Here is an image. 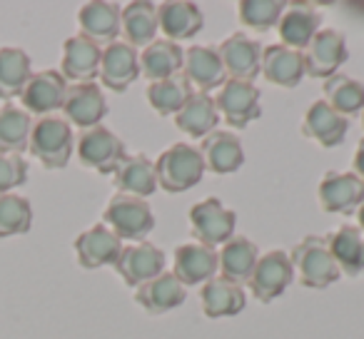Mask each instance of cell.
<instances>
[{
    "mask_svg": "<svg viewBox=\"0 0 364 339\" xmlns=\"http://www.w3.org/2000/svg\"><path fill=\"white\" fill-rule=\"evenodd\" d=\"M155 173L157 188H162L170 195H180L200 185L208 170H205V160L198 147L188 145V142H175L157 157Z\"/></svg>",
    "mask_w": 364,
    "mask_h": 339,
    "instance_id": "6da1fadb",
    "label": "cell"
},
{
    "mask_svg": "<svg viewBox=\"0 0 364 339\" xmlns=\"http://www.w3.org/2000/svg\"><path fill=\"white\" fill-rule=\"evenodd\" d=\"M289 259H292V267L299 274V284L304 289H327L329 284L342 277L332 252H329L327 237H319V235H307L304 240H299L289 249Z\"/></svg>",
    "mask_w": 364,
    "mask_h": 339,
    "instance_id": "7a4b0ae2",
    "label": "cell"
},
{
    "mask_svg": "<svg viewBox=\"0 0 364 339\" xmlns=\"http://www.w3.org/2000/svg\"><path fill=\"white\" fill-rule=\"evenodd\" d=\"M73 147H75L73 125L63 115H46L33 120L28 150L43 162V167L63 170L70 162Z\"/></svg>",
    "mask_w": 364,
    "mask_h": 339,
    "instance_id": "3957f363",
    "label": "cell"
},
{
    "mask_svg": "<svg viewBox=\"0 0 364 339\" xmlns=\"http://www.w3.org/2000/svg\"><path fill=\"white\" fill-rule=\"evenodd\" d=\"M105 227H110L112 232L120 240H130V242H145V237L152 232L155 227V215L152 208L147 205V200L140 198H130V195H120L115 193L107 203L105 212Z\"/></svg>",
    "mask_w": 364,
    "mask_h": 339,
    "instance_id": "277c9868",
    "label": "cell"
},
{
    "mask_svg": "<svg viewBox=\"0 0 364 339\" xmlns=\"http://www.w3.org/2000/svg\"><path fill=\"white\" fill-rule=\"evenodd\" d=\"M77 157L85 167L100 175H112L127 157L125 142L105 125L82 130L77 137Z\"/></svg>",
    "mask_w": 364,
    "mask_h": 339,
    "instance_id": "5b68a950",
    "label": "cell"
},
{
    "mask_svg": "<svg viewBox=\"0 0 364 339\" xmlns=\"http://www.w3.org/2000/svg\"><path fill=\"white\" fill-rule=\"evenodd\" d=\"M235 225H237L235 210L225 208L218 198H208L190 208V227L198 244L205 247H223L230 237H235Z\"/></svg>",
    "mask_w": 364,
    "mask_h": 339,
    "instance_id": "8992f818",
    "label": "cell"
},
{
    "mask_svg": "<svg viewBox=\"0 0 364 339\" xmlns=\"http://www.w3.org/2000/svg\"><path fill=\"white\" fill-rule=\"evenodd\" d=\"M294 279L292 259L284 249H272L267 254H259L252 274L247 279V287L255 299L259 302H274L287 292V287Z\"/></svg>",
    "mask_w": 364,
    "mask_h": 339,
    "instance_id": "52a82bcc",
    "label": "cell"
},
{
    "mask_svg": "<svg viewBox=\"0 0 364 339\" xmlns=\"http://www.w3.org/2000/svg\"><path fill=\"white\" fill-rule=\"evenodd\" d=\"M304 72L309 77H317V80H329L332 75H337L339 68L347 63L349 50L347 41L339 31L327 28V31H319L312 38L307 48H304Z\"/></svg>",
    "mask_w": 364,
    "mask_h": 339,
    "instance_id": "ba28073f",
    "label": "cell"
},
{
    "mask_svg": "<svg viewBox=\"0 0 364 339\" xmlns=\"http://www.w3.org/2000/svg\"><path fill=\"white\" fill-rule=\"evenodd\" d=\"M68 92V80L60 75V70H41L33 72L26 90L21 92V107L28 115H58L63 110Z\"/></svg>",
    "mask_w": 364,
    "mask_h": 339,
    "instance_id": "9c48e42d",
    "label": "cell"
},
{
    "mask_svg": "<svg viewBox=\"0 0 364 339\" xmlns=\"http://www.w3.org/2000/svg\"><path fill=\"white\" fill-rule=\"evenodd\" d=\"M218 112L228 120L230 127L235 130H245L250 122H255L262 110H259V90L255 82L242 80H228L220 87L218 97H215Z\"/></svg>",
    "mask_w": 364,
    "mask_h": 339,
    "instance_id": "30bf717a",
    "label": "cell"
},
{
    "mask_svg": "<svg viewBox=\"0 0 364 339\" xmlns=\"http://www.w3.org/2000/svg\"><path fill=\"white\" fill-rule=\"evenodd\" d=\"M105 115H107V100L97 82H75V85H68L65 102H63V117L73 127L90 130V127L100 125Z\"/></svg>",
    "mask_w": 364,
    "mask_h": 339,
    "instance_id": "8fae6325",
    "label": "cell"
},
{
    "mask_svg": "<svg viewBox=\"0 0 364 339\" xmlns=\"http://www.w3.org/2000/svg\"><path fill=\"white\" fill-rule=\"evenodd\" d=\"M317 198L324 212L352 215L364 205V180H359L354 173L329 170L319 183Z\"/></svg>",
    "mask_w": 364,
    "mask_h": 339,
    "instance_id": "7c38bea8",
    "label": "cell"
},
{
    "mask_svg": "<svg viewBox=\"0 0 364 339\" xmlns=\"http://www.w3.org/2000/svg\"><path fill=\"white\" fill-rule=\"evenodd\" d=\"M112 267H115V272L120 274V279L127 287L137 289L147 279L165 272V252L152 242L127 244V247H122L120 257H117V262Z\"/></svg>",
    "mask_w": 364,
    "mask_h": 339,
    "instance_id": "4fadbf2b",
    "label": "cell"
},
{
    "mask_svg": "<svg viewBox=\"0 0 364 339\" xmlns=\"http://www.w3.org/2000/svg\"><path fill=\"white\" fill-rule=\"evenodd\" d=\"M218 53L223 58L228 80L255 82L262 68V45L245 33H232L218 45Z\"/></svg>",
    "mask_w": 364,
    "mask_h": 339,
    "instance_id": "5bb4252c",
    "label": "cell"
},
{
    "mask_svg": "<svg viewBox=\"0 0 364 339\" xmlns=\"http://www.w3.org/2000/svg\"><path fill=\"white\" fill-rule=\"evenodd\" d=\"M100 82L112 92H125L140 77V53L130 48L125 41H115L102 48Z\"/></svg>",
    "mask_w": 364,
    "mask_h": 339,
    "instance_id": "9a60e30c",
    "label": "cell"
},
{
    "mask_svg": "<svg viewBox=\"0 0 364 339\" xmlns=\"http://www.w3.org/2000/svg\"><path fill=\"white\" fill-rule=\"evenodd\" d=\"M73 247H75L77 264L82 269H100L107 267V264H115L125 244L110 227L97 222L90 230L77 235Z\"/></svg>",
    "mask_w": 364,
    "mask_h": 339,
    "instance_id": "2e32d148",
    "label": "cell"
},
{
    "mask_svg": "<svg viewBox=\"0 0 364 339\" xmlns=\"http://www.w3.org/2000/svg\"><path fill=\"white\" fill-rule=\"evenodd\" d=\"M102 60V48L95 41L85 36H73L63 43V63H60V75L65 80L75 82H92L100 72Z\"/></svg>",
    "mask_w": 364,
    "mask_h": 339,
    "instance_id": "e0dca14e",
    "label": "cell"
},
{
    "mask_svg": "<svg viewBox=\"0 0 364 339\" xmlns=\"http://www.w3.org/2000/svg\"><path fill=\"white\" fill-rule=\"evenodd\" d=\"M200 155L205 160V170L215 175H232L245 165V147L235 132L213 130L200 142Z\"/></svg>",
    "mask_w": 364,
    "mask_h": 339,
    "instance_id": "ac0fdd59",
    "label": "cell"
},
{
    "mask_svg": "<svg viewBox=\"0 0 364 339\" xmlns=\"http://www.w3.org/2000/svg\"><path fill=\"white\" fill-rule=\"evenodd\" d=\"M220 272V257L213 247L205 244H180L175 249V262H172V274L180 279L185 287L205 284Z\"/></svg>",
    "mask_w": 364,
    "mask_h": 339,
    "instance_id": "d6986e66",
    "label": "cell"
},
{
    "mask_svg": "<svg viewBox=\"0 0 364 339\" xmlns=\"http://www.w3.org/2000/svg\"><path fill=\"white\" fill-rule=\"evenodd\" d=\"M182 75L188 77L190 85L198 87L200 92L218 90L228 82V72H225L223 58H220L218 48L213 45H193L185 50V65H182Z\"/></svg>",
    "mask_w": 364,
    "mask_h": 339,
    "instance_id": "ffe728a7",
    "label": "cell"
},
{
    "mask_svg": "<svg viewBox=\"0 0 364 339\" xmlns=\"http://www.w3.org/2000/svg\"><path fill=\"white\" fill-rule=\"evenodd\" d=\"M349 132V120L339 115L324 100H317L307 107L302 117V135L319 142L322 147H339Z\"/></svg>",
    "mask_w": 364,
    "mask_h": 339,
    "instance_id": "44dd1931",
    "label": "cell"
},
{
    "mask_svg": "<svg viewBox=\"0 0 364 339\" xmlns=\"http://www.w3.org/2000/svg\"><path fill=\"white\" fill-rule=\"evenodd\" d=\"M188 297V287L172 272H160L135 289V302L147 314H165L177 309Z\"/></svg>",
    "mask_w": 364,
    "mask_h": 339,
    "instance_id": "7402d4cb",
    "label": "cell"
},
{
    "mask_svg": "<svg viewBox=\"0 0 364 339\" xmlns=\"http://www.w3.org/2000/svg\"><path fill=\"white\" fill-rule=\"evenodd\" d=\"M157 21L165 41H190L205 28V16L195 3L188 0H167L157 6Z\"/></svg>",
    "mask_w": 364,
    "mask_h": 339,
    "instance_id": "603a6c76",
    "label": "cell"
},
{
    "mask_svg": "<svg viewBox=\"0 0 364 339\" xmlns=\"http://www.w3.org/2000/svg\"><path fill=\"white\" fill-rule=\"evenodd\" d=\"M120 18L122 8L107 0H90L80 8L77 13V26H80V36L95 41L97 45H110L120 36Z\"/></svg>",
    "mask_w": 364,
    "mask_h": 339,
    "instance_id": "cb8c5ba5",
    "label": "cell"
},
{
    "mask_svg": "<svg viewBox=\"0 0 364 339\" xmlns=\"http://www.w3.org/2000/svg\"><path fill=\"white\" fill-rule=\"evenodd\" d=\"M259 75H264V80L277 87H297L302 77L307 75L304 72V55L299 50L282 45V43L262 48Z\"/></svg>",
    "mask_w": 364,
    "mask_h": 339,
    "instance_id": "d4e9b609",
    "label": "cell"
},
{
    "mask_svg": "<svg viewBox=\"0 0 364 339\" xmlns=\"http://www.w3.org/2000/svg\"><path fill=\"white\" fill-rule=\"evenodd\" d=\"M319 26H322V16L314 8L304 6V3H289V6H284L277 31L282 38V45L304 53V48L319 33Z\"/></svg>",
    "mask_w": 364,
    "mask_h": 339,
    "instance_id": "484cf974",
    "label": "cell"
},
{
    "mask_svg": "<svg viewBox=\"0 0 364 339\" xmlns=\"http://www.w3.org/2000/svg\"><path fill=\"white\" fill-rule=\"evenodd\" d=\"M112 185L120 195L147 200L157 190L155 162H150L145 155H127L112 173Z\"/></svg>",
    "mask_w": 364,
    "mask_h": 339,
    "instance_id": "4316f807",
    "label": "cell"
},
{
    "mask_svg": "<svg viewBox=\"0 0 364 339\" xmlns=\"http://www.w3.org/2000/svg\"><path fill=\"white\" fill-rule=\"evenodd\" d=\"M160 33L157 21V6L150 0H132L122 8L120 18V36H125V43L130 48H147L155 43V36Z\"/></svg>",
    "mask_w": 364,
    "mask_h": 339,
    "instance_id": "83f0119b",
    "label": "cell"
},
{
    "mask_svg": "<svg viewBox=\"0 0 364 339\" xmlns=\"http://www.w3.org/2000/svg\"><path fill=\"white\" fill-rule=\"evenodd\" d=\"M218 122H220V112L218 105H215V97L210 92H200V90H195L188 97V102L180 107V112L175 115V125L182 132H188L190 137H198V140H203L213 130H218Z\"/></svg>",
    "mask_w": 364,
    "mask_h": 339,
    "instance_id": "f1b7e54d",
    "label": "cell"
},
{
    "mask_svg": "<svg viewBox=\"0 0 364 339\" xmlns=\"http://www.w3.org/2000/svg\"><path fill=\"white\" fill-rule=\"evenodd\" d=\"M182 65H185V50L165 38H155V43L142 48L140 53V75H145L150 82L177 75L182 72Z\"/></svg>",
    "mask_w": 364,
    "mask_h": 339,
    "instance_id": "f546056e",
    "label": "cell"
},
{
    "mask_svg": "<svg viewBox=\"0 0 364 339\" xmlns=\"http://www.w3.org/2000/svg\"><path fill=\"white\" fill-rule=\"evenodd\" d=\"M220 277L230 279L235 284H245L252 274L255 264L259 259V249L252 240L242 237V235H235L228 242L220 247Z\"/></svg>",
    "mask_w": 364,
    "mask_h": 339,
    "instance_id": "4dcf8cb0",
    "label": "cell"
},
{
    "mask_svg": "<svg viewBox=\"0 0 364 339\" xmlns=\"http://www.w3.org/2000/svg\"><path fill=\"white\" fill-rule=\"evenodd\" d=\"M200 302L205 317H235L245 309V289L242 284H235L225 277H213L200 289Z\"/></svg>",
    "mask_w": 364,
    "mask_h": 339,
    "instance_id": "1f68e13d",
    "label": "cell"
},
{
    "mask_svg": "<svg viewBox=\"0 0 364 339\" xmlns=\"http://www.w3.org/2000/svg\"><path fill=\"white\" fill-rule=\"evenodd\" d=\"M329 252L337 262L339 272L357 277L364 272V232L354 225H342L327 237Z\"/></svg>",
    "mask_w": 364,
    "mask_h": 339,
    "instance_id": "d6a6232c",
    "label": "cell"
},
{
    "mask_svg": "<svg viewBox=\"0 0 364 339\" xmlns=\"http://www.w3.org/2000/svg\"><path fill=\"white\" fill-rule=\"evenodd\" d=\"M33 75V63L23 48L3 45L0 48V100L11 102L13 97H21L28 80Z\"/></svg>",
    "mask_w": 364,
    "mask_h": 339,
    "instance_id": "836d02e7",
    "label": "cell"
},
{
    "mask_svg": "<svg viewBox=\"0 0 364 339\" xmlns=\"http://www.w3.org/2000/svg\"><path fill=\"white\" fill-rule=\"evenodd\" d=\"M195 92V87L190 85V80L182 72L165 80H157L147 85V102L157 115L167 117V115H177L180 107L188 102V97Z\"/></svg>",
    "mask_w": 364,
    "mask_h": 339,
    "instance_id": "e575fe53",
    "label": "cell"
},
{
    "mask_svg": "<svg viewBox=\"0 0 364 339\" xmlns=\"http://www.w3.org/2000/svg\"><path fill=\"white\" fill-rule=\"evenodd\" d=\"M322 92H324L322 100L329 107H334L339 115L347 117V120L359 115L364 107V85L359 80H354V77L344 75V72H337L329 80H324Z\"/></svg>",
    "mask_w": 364,
    "mask_h": 339,
    "instance_id": "d590c367",
    "label": "cell"
},
{
    "mask_svg": "<svg viewBox=\"0 0 364 339\" xmlns=\"http://www.w3.org/2000/svg\"><path fill=\"white\" fill-rule=\"evenodd\" d=\"M33 115H28L21 105L6 102L0 107V152L21 155L31 142Z\"/></svg>",
    "mask_w": 364,
    "mask_h": 339,
    "instance_id": "8d00e7d4",
    "label": "cell"
},
{
    "mask_svg": "<svg viewBox=\"0 0 364 339\" xmlns=\"http://www.w3.org/2000/svg\"><path fill=\"white\" fill-rule=\"evenodd\" d=\"M33 225V205L18 193L0 195V237L26 235Z\"/></svg>",
    "mask_w": 364,
    "mask_h": 339,
    "instance_id": "74e56055",
    "label": "cell"
},
{
    "mask_svg": "<svg viewBox=\"0 0 364 339\" xmlns=\"http://www.w3.org/2000/svg\"><path fill=\"white\" fill-rule=\"evenodd\" d=\"M282 13H284L282 0H240L237 6L240 23L257 33H264L277 26Z\"/></svg>",
    "mask_w": 364,
    "mask_h": 339,
    "instance_id": "f35d334b",
    "label": "cell"
},
{
    "mask_svg": "<svg viewBox=\"0 0 364 339\" xmlns=\"http://www.w3.org/2000/svg\"><path fill=\"white\" fill-rule=\"evenodd\" d=\"M28 183V162L23 155L0 152V195L13 193L16 188Z\"/></svg>",
    "mask_w": 364,
    "mask_h": 339,
    "instance_id": "ab89813d",
    "label": "cell"
},
{
    "mask_svg": "<svg viewBox=\"0 0 364 339\" xmlns=\"http://www.w3.org/2000/svg\"><path fill=\"white\" fill-rule=\"evenodd\" d=\"M352 173L357 175L359 180H364V137L359 140V145H357V152H354V162H352Z\"/></svg>",
    "mask_w": 364,
    "mask_h": 339,
    "instance_id": "60d3db41",
    "label": "cell"
},
{
    "mask_svg": "<svg viewBox=\"0 0 364 339\" xmlns=\"http://www.w3.org/2000/svg\"><path fill=\"white\" fill-rule=\"evenodd\" d=\"M357 222H359V230H362V232H364V205L357 210Z\"/></svg>",
    "mask_w": 364,
    "mask_h": 339,
    "instance_id": "b9f144b4",
    "label": "cell"
},
{
    "mask_svg": "<svg viewBox=\"0 0 364 339\" xmlns=\"http://www.w3.org/2000/svg\"><path fill=\"white\" fill-rule=\"evenodd\" d=\"M359 117H362V127H364V107H362V112H359Z\"/></svg>",
    "mask_w": 364,
    "mask_h": 339,
    "instance_id": "7bdbcfd3",
    "label": "cell"
}]
</instances>
